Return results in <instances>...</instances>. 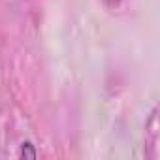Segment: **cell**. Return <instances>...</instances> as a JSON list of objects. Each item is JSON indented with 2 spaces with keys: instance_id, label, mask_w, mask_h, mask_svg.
<instances>
[{
  "instance_id": "1",
  "label": "cell",
  "mask_w": 160,
  "mask_h": 160,
  "mask_svg": "<svg viewBox=\"0 0 160 160\" xmlns=\"http://www.w3.org/2000/svg\"><path fill=\"white\" fill-rule=\"evenodd\" d=\"M36 156H38V152H36L34 145L30 141H23L21 149H19V158H23V160H34Z\"/></svg>"
},
{
  "instance_id": "2",
  "label": "cell",
  "mask_w": 160,
  "mask_h": 160,
  "mask_svg": "<svg viewBox=\"0 0 160 160\" xmlns=\"http://www.w3.org/2000/svg\"><path fill=\"white\" fill-rule=\"evenodd\" d=\"M119 2H121V0H106V4H108L109 8H115V6H119Z\"/></svg>"
}]
</instances>
